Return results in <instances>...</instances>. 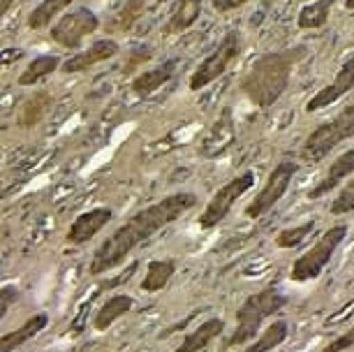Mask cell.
I'll return each instance as SVG.
<instances>
[{"label": "cell", "instance_id": "cell-1", "mask_svg": "<svg viewBox=\"0 0 354 352\" xmlns=\"http://www.w3.org/2000/svg\"><path fill=\"white\" fill-rule=\"evenodd\" d=\"M195 204H197V195H192V192H174V195L162 197L160 202L151 204V207L137 211L135 216H130L121 228L113 230L97 246L88 262V274L100 276L121 267L137 246L149 241L153 234L162 232L167 225L176 223Z\"/></svg>", "mask_w": 354, "mask_h": 352}, {"label": "cell", "instance_id": "cell-2", "mask_svg": "<svg viewBox=\"0 0 354 352\" xmlns=\"http://www.w3.org/2000/svg\"><path fill=\"white\" fill-rule=\"evenodd\" d=\"M306 56V49H287L266 54L250 65L241 79V91L255 107H273L290 84L292 70L299 58Z\"/></svg>", "mask_w": 354, "mask_h": 352}, {"label": "cell", "instance_id": "cell-3", "mask_svg": "<svg viewBox=\"0 0 354 352\" xmlns=\"http://www.w3.org/2000/svg\"><path fill=\"white\" fill-rule=\"evenodd\" d=\"M285 306H287V297L278 288H264L255 292V295L245 297V302L234 313V317H236V329L225 341L223 350L255 341V336L262 329V322L280 313Z\"/></svg>", "mask_w": 354, "mask_h": 352}, {"label": "cell", "instance_id": "cell-4", "mask_svg": "<svg viewBox=\"0 0 354 352\" xmlns=\"http://www.w3.org/2000/svg\"><path fill=\"white\" fill-rule=\"evenodd\" d=\"M347 237V225H333L310 246V250H306L304 255H299L294 260L290 269V281L294 283H308L322 276L326 264L331 262L333 253L338 250V246L345 241Z\"/></svg>", "mask_w": 354, "mask_h": 352}, {"label": "cell", "instance_id": "cell-5", "mask_svg": "<svg viewBox=\"0 0 354 352\" xmlns=\"http://www.w3.org/2000/svg\"><path fill=\"white\" fill-rule=\"evenodd\" d=\"M354 137V104L345 107L340 114H336L329 123L317 125L315 130L306 137L301 146V156L308 163H322L326 156L343 144L345 139Z\"/></svg>", "mask_w": 354, "mask_h": 352}, {"label": "cell", "instance_id": "cell-6", "mask_svg": "<svg viewBox=\"0 0 354 352\" xmlns=\"http://www.w3.org/2000/svg\"><path fill=\"white\" fill-rule=\"evenodd\" d=\"M241 51H243V37H241V33L230 30L223 37V42L218 44V49L213 51V54L206 56L204 61L199 63V68L190 75V82H188L190 91L206 89V86L216 82L218 77H223L225 72L239 61Z\"/></svg>", "mask_w": 354, "mask_h": 352}, {"label": "cell", "instance_id": "cell-7", "mask_svg": "<svg viewBox=\"0 0 354 352\" xmlns=\"http://www.w3.org/2000/svg\"><path fill=\"white\" fill-rule=\"evenodd\" d=\"M252 185H255V172L245 169L243 174L234 176L232 181H227L223 188H218L216 195L211 197V202L206 204L204 211L199 214V228L202 230H213L225 221L227 214L232 211V207L236 204V199H241Z\"/></svg>", "mask_w": 354, "mask_h": 352}, {"label": "cell", "instance_id": "cell-8", "mask_svg": "<svg viewBox=\"0 0 354 352\" xmlns=\"http://www.w3.org/2000/svg\"><path fill=\"white\" fill-rule=\"evenodd\" d=\"M299 172V163L294 160H280L273 172L266 178L264 188L257 192L255 197L250 199V204L243 209V216L245 218H252V221H257V218L266 216L269 211L276 207V204L283 199V195L287 192V188L292 185V178L297 176Z\"/></svg>", "mask_w": 354, "mask_h": 352}, {"label": "cell", "instance_id": "cell-9", "mask_svg": "<svg viewBox=\"0 0 354 352\" xmlns=\"http://www.w3.org/2000/svg\"><path fill=\"white\" fill-rule=\"evenodd\" d=\"M100 28V19L93 10L79 8L75 12H68L51 26V39L65 49H77L84 37L93 35Z\"/></svg>", "mask_w": 354, "mask_h": 352}, {"label": "cell", "instance_id": "cell-10", "mask_svg": "<svg viewBox=\"0 0 354 352\" xmlns=\"http://www.w3.org/2000/svg\"><path fill=\"white\" fill-rule=\"evenodd\" d=\"M352 89H354V58H350V61H345L340 65V70L336 72L333 82L329 86H324V89H319L315 95L310 98V102L306 104V111H308V114H315V111L338 102V100L343 98L345 93H350Z\"/></svg>", "mask_w": 354, "mask_h": 352}, {"label": "cell", "instance_id": "cell-11", "mask_svg": "<svg viewBox=\"0 0 354 352\" xmlns=\"http://www.w3.org/2000/svg\"><path fill=\"white\" fill-rule=\"evenodd\" d=\"M111 221H113L111 209H106V207L91 209V211H86V214H79L75 221H72L65 239H68V243L72 246H84V243H88L97 232H102Z\"/></svg>", "mask_w": 354, "mask_h": 352}, {"label": "cell", "instance_id": "cell-12", "mask_svg": "<svg viewBox=\"0 0 354 352\" xmlns=\"http://www.w3.org/2000/svg\"><path fill=\"white\" fill-rule=\"evenodd\" d=\"M118 51H121V46H118L116 39H111V37L97 39L88 49L79 51L77 56L68 58V61L61 65V72H65V75H77V72L91 70V68H95L97 63H104V61H109V58H113Z\"/></svg>", "mask_w": 354, "mask_h": 352}, {"label": "cell", "instance_id": "cell-13", "mask_svg": "<svg viewBox=\"0 0 354 352\" xmlns=\"http://www.w3.org/2000/svg\"><path fill=\"white\" fill-rule=\"evenodd\" d=\"M234 139H236V128H234L232 109H223L220 118L213 123V128L206 132V137L199 144V154L209 158V160L211 158H218L234 144Z\"/></svg>", "mask_w": 354, "mask_h": 352}, {"label": "cell", "instance_id": "cell-14", "mask_svg": "<svg viewBox=\"0 0 354 352\" xmlns=\"http://www.w3.org/2000/svg\"><path fill=\"white\" fill-rule=\"evenodd\" d=\"M350 174H354V149L345 151L343 156H338L336 160L329 165V169H326V174L322 176V181H319L317 185H313L306 197L319 199V197L329 195V192L336 190L340 185V181H345Z\"/></svg>", "mask_w": 354, "mask_h": 352}, {"label": "cell", "instance_id": "cell-15", "mask_svg": "<svg viewBox=\"0 0 354 352\" xmlns=\"http://www.w3.org/2000/svg\"><path fill=\"white\" fill-rule=\"evenodd\" d=\"M225 327H227V324H225L223 317H209V320L199 324L197 329H192L174 352H199V350L209 348L216 338L223 336Z\"/></svg>", "mask_w": 354, "mask_h": 352}, {"label": "cell", "instance_id": "cell-16", "mask_svg": "<svg viewBox=\"0 0 354 352\" xmlns=\"http://www.w3.org/2000/svg\"><path fill=\"white\" fill-rule=\"evenodd\" d=\"M46 324H49V315L35 313L24 324H19L15 331H10V334H5L3 338H0V352H12V350L21 348L24 343H28L37 334H42V331L46 329Z\"/></svg>", "mask_w": 354, "mask_h": 352}, {"label": "cell", "instance_id": "cell-17", "mask_svg": "<svg viewBox=\"0 0 354 352\" xmlns=\"http://www.w3.org/2000/svg\"><path fill=\"white\" fill-rule=\"evenodd\" d=\"M176 65H178L176 61H167L162 65H158V68L144 70L142 75H137L132 79V93H135L137 98H146V95H151V93H156L158 89H162L174 77Z\"/></svg>", "mask_w": 354, "mask_h": 352}, {"label": "cell", "instance_id": "cell-18", "mask_svg": "<svg viewBox=\"0 0 354 352\" xmlns=\"http://www.w3.org/2000/svg\"><path fill=\"white\" fill-rule=\"evenodd\" d=\"M135 306V299L130 295H113L95 311L93 315V329L95 331H106L116 320H121L125 313H130Z\"/></svg>", "mask_w": 354, "mask_h": 352}, {"label": "cell", "instance_id": "cell-19", "mask_svg": "<svg viewBox=\"0 0 354 352\" xmlns=\"http://www.w3.org/2000/svg\"><path fill=\"white\" fill-rule=\"evenodd\" d=\"M199 17H202V0H178L167 24L162 26V33L165 35L185 33Z\"/></svg>", "mask_w": 354, "mask_h": 352}, {"label": "cell", "instance_id": "cell-20", "mask_svg": "<svg viewBox=\"0 0 354 352\" xmlns=\"http://www.w3.org/2000/svg\"><path fill=\"white\" fill-rule=\"evenodd\" d=\"M51 104H53L51 93H46V91H37L35 95L28 98V100H26V102H24L21 111H19L17 125H19V128H32V125L42 123V121H44V116L49 114Z\"/></svg>", "mask_w": 354, "mask_h": 352}, {"label": "cell", "instance_id": "cell-21", "mask_svg": "<svg viewBox=\"0 0 354 352\" xmlns=\"http://www.w3.org/2000/svg\"><path fill=\"white\" fill-rule=\"evenodd\" d=\"M336 5V0H313V3L304 5L301 12H299V28L301 30H319L324 28L326 21L331 17V10Z\"/></svg>", "mask_w": 354, "mask_h": 352}, {"label": "cell", "instance_id": "cell-22", "mask_svg": "<svg viewBox=\"0 0 354 352\" xmlns=\"http://www.w3.org/2000/svg\"><path fill=\"white\" fill-rule=\"evenodd\" d=\"M176 274V262L174 260H153L146 267V274L142 278V290L153 295V292L165 290L169 281Z\"/></svg>", "mask_w": 354, "mask_h": 352}, {"label": "cell", "instance_id": "cell-23", "mask_svg": "<svg viewBox=\"0 0 354 352\" xmlns=\"http://www.w3.org/2000/svg\"><path fill=\"white\" fill-rule=\"evenodd\" d=\"M61 65L63 63H61V58H58V56H51V54L37 56V58H32L28 65H26L24 72L17 79V84L19 86H32V84H37L39 79L49 77L51 72L61 70Z\"/></svg>", "mask_w": 354, "mask_h": 352}, {"label": "cell", "instance_id": "cell-24", "mask_svg": "<svg viewBox=\"0 0 354 352\" xmlns=\"http://www.w3.org/2000/svg\"><path fill=\"white\" fill-rule=\"evenodd\" d=\"M287 334H290V324H287L285 320H276L255 338V343L245 345L243 352H271V350H276L285 343Z\"/></svg>", "mask_w": 354, "mask_h": 352}, {"label": "cell", "instance_id": "cell-25", "mask_svg": "<svg viewBox=\"0 0 354 352\" xmlns=\"http://www.w3.org/2000/svg\"><path fill=\"white\" fill-rule=\"evenodd\" d=\"M146 10V0H125L121 10H116L109 21H106V33H128L132 26L139 21V17Z\"/></svg>", "mask_w": 354, "mask_h": 352}, {"label": "cell", "instance_id": "cell-26", "mask_svg": "<svg viewBox=\"0 0 354 352\" xmlns=\"http://www.w3.org/2000/svg\"><path fill=\"white\" fill-rule=\"evenodd\" d=\"M75 0H42L28 17V28L30 30H42L46 26H51V21L61 15L63 10H68Z\"/></svg>", "mask_w": 354, "mask_h": 352}, {"label": "cell", "instance_id": "cell-27", "mask_svg": "<svg viewBox=\"0 0 354 352\" xmlns=\"http://www.w3.org/2000/svg\"><path fill=\"white\" fill-rule=\"evenodd\" d=\"M315 230V221H306L301 225H297V228H285L280 230L276 234V246L278 248H297V246H301L306 241V237L310 234V232Z\"/></svg>", "mask_w": 354, "mask_h": 352}, {"label": "cell", "instance_id": "cell-28", "mask_svg": "<svg viewBox=\"0 0 354 352\" xmlns=\"http://www.w3.org/2000/svg\"><path fill=\"white\" fill-rule=\"evenodd\" d=\"M331 214L333 216H345V214H352L354 211V178L350 183L340 190V195H336V199L331 202Z\"/></svg>", "mask_w": 354, "mask_h": 352}, {"label": "cell", "instance_id": "cell-29", "mask_svg": "<svg viewBox=\"0 0 354 352\" xmlns=\"http://www.w3.org/2000/svg\"><path fill=\"white\" fill-rule=\"evenodd\" d=\"M151 56H153V49L149 44H144V46H135V49L128 54V61H125L123 65V75H130L132 70L139 68V65H144L146 61H151Z\"/></svg>", "mask_w": 354, "mask_h": 352}, {"label": "cell", "instance_id": "cell-30", "mask_svg": "<svg viewBox=\"0 0 354 352\" xmlns=\"http://www.w3.org/2000/svg\"><path fill=\"white\" fill-rule=\"evenodd\" d=\"M350 348H354V324L345 331V334L336 336L329 345H324L322 352H345Z\"/></svg>", "mask_w": 354, "mask_h": 352}, {"label": "cell", "instance_id": "cell-31", "mask_svg": "<svg viewBox=\"0 0 354 352\" xmlns=\"http://www.w3.org/2000/svg\"><path fill=\"white\" fill-rule=\"evenodd\" d=\"M17 297H19V292H17V288H12V285H5V288L0 290V315L8 313L10 304L17 302Z\"/></svg>", "mask_w": 354, "mask_h": 352}, {"label": "cell", "instance_id": "cell-32", "mask_svg": "<svg viewBox=\"0 0 354 352\" xmlns=\"http://www.w3.org/2000/svg\"><path fill=\"white\" fill-rule=\"evenodd\" d=\"M245 3H248V0H211V5H213V10H216V12L239 10V8H243Z\"/></svg>", "mask_w": 354, "mask_h": 352}, {"label": "cell", "instance_id": "cell-33", "mask_svg": "<svg viewBox=\"0 0 354 352\" xmlns=\"http://www.w3.org/2000/svg\"><path fill=\"white\" fill-rule=\"evenodd\" d=\"M12 5H15V0H0V12L8 15V10L12 8Z\"/></svg>", "mask_w": 354, "mask_h": 352}, {"label": "cell", "instance_id": "cell-34", "mask_svg": "<svg viewBox=\"0 0 354 352\" xmlns=\"http://www.w3.org/2000/svg\"><path fill=\"white\" fill-rule=\"evenodd\" d=\"M345 8L347 10H354V0H345Z\"/></svg>", "mask_w": 354, "mask_h": 352}]
</instances>
